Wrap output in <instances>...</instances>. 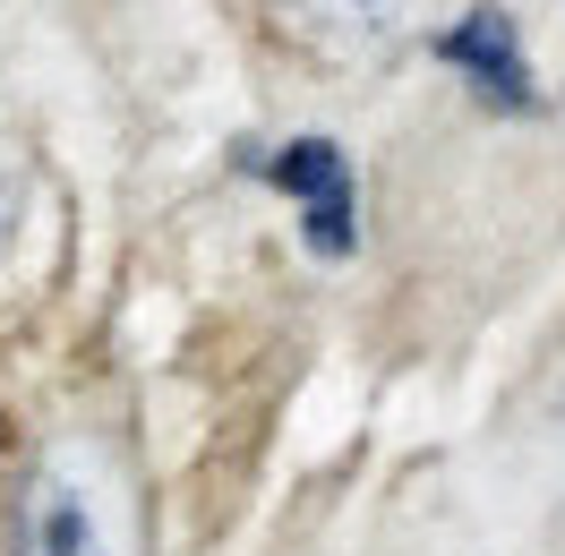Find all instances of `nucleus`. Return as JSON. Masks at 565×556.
<instances>
[{
    "instance_id": "f257e3e1",
    "label": "nucleus",
    "mask_w": 565,
    "mask_h": 556,
    "mask_svg": "<svg viewBox=\"0 0 565 556\" xmlns=\"http://www.w3.org/2000/svg\"><path fill=\"white\" fill-rule=\"evenodd\" d=\"M9 556H146V488L104 428H61L26 462Z\"/></svg>"
},
{
    "instance_id": "f03ea898",
    "label": "nucleus",
    "mask_w": 565,
    "mask_h": 556,
    "mask_svg": "<svg viewBox=\"0 0 565 556\" xmlns=\"http://www.w3.org/2000/svg\"><path fill=\"white\" fill-rule=\"evenodd\" d=\"M275 18L318 61H386L420 26V0H275Z\"/></svg>"
},
{
    "instance_id": "7ed1b4c3",
    "label": "nucleus",
    "mask_w": 565,
    "mask_h": 556,
    "mask_svg": "<svg viewBox=\"0 0 565 556\" xmlns=\"http://www.w3.org/2000/svg\"><path fill=\"white\" fill-rule=\"evenodd\" d=\"M266 172H275L282 197H300V232H309V248H318V257H343V248L360 240L352 163H343V146H334V138H291Z\"/></svg>"
},
{
    "instance_id": "20e7f679",
    "label": "nucleus",
    "mask_w": 565,
    "mask_h": 556,
    "mask_svg": "<svg viewBox=\"0 0 565 556\" xmlns=\"http://www.w3.org/2000/svg\"><path fill=\"white\" fill-rule=\"evenodd\" d=\"M437 52H446L489 104L531 111V70H523V43H514V26H505V9H462V26L437 43Z\"/></svg>"
}]
</instances>
